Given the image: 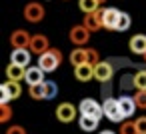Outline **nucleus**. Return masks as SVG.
<instances>
[{"label": "nucleus", "mask_w": 146, "mask_h": 134, "mask_svg": "<svg viewBox=\"0 0 146 134\" xmlns=\"http://www.w3.org/2000/svg\"><path fill=\"white\" fill-rule=\"evenodd\" d=\"M62 52L58 50V48H50V50H46L44 54H40L38 56V66L44 70V72H54L58 66H60V62H62Z\"/></svg>", "instance_id": "obj_1"}, {"label": "nucleus", "mask_w": 146, "mask_h": 134, "mask_svg": "<svg viewBox=\"0 0 146 134\" xmlns=\"http://www.w3.org/2000/svg\"><path fill=\"white\" fill-rule=\"evenodd\" d=\"M102 110H104V116L110 122H124V118H126L122 114V108H120L118 98H106L104 104H102Z\"/></svg>", "instance_id": "obj_2"}, {"label": "nucleus", "mask_w": 146, "mask_h": 134, "mask_svg": "<svg viewBox=\"0 0 146 134\" xmlns=\"http://www.w3.org/2000/svg\"><path fill=\"white\" fill-rule=\"evenodd\" d=\"M76 114H78V108L74 104H70V102H62L56 108V120L58 122H64V124L74 122L76 120Z\"/></svg>", "instance_id": "obj_3"}, {"label": "nucleus", "mask_w": 146, "mask_h": 134, "mask_svg": "<svg viewBox=\"0 0 146 134\" xmlns=\"http://www.w3.org/2000/svg\"><path fill=\"white\" fill-rule=\"evenodd\" d=\"M78 110H80V114H86V116H94V118H102V114H104V110H102V104H98L94 98H84L82 102H80V106H78Z\"/></svg>", "instance_id": "obj_4"}, {"label": "nucleus", "mask_w": 146, "mask_h": 134, "mask_svg": "<svg viewBox=\"0 0 146 134\" xmlns=\"http://www.w3.org/2000/svg\"><path fill=\"white\" fill-rule=\"evenodd\" d=\"M24 18H26L28 22H32V24L40 22V20L44 18V6H42L40 2H28V4L24 6Z\"/></svg>", "instance_id": "obj_5"}, {"label": "nucleus", "mask_w": 146, "mask_h": 134, "mask_svg": "<svg viewBox=\"0 0 146 134\" xmlns=\"http://www.w3.org/2000/svg\"><path fill=\"white\" fill-rule=\"evenodd\" d=\"M90 34H92V32H90L84 24H82V26H80V24H78V26H72V28H70V42H72L74 46H84V44L90 40Z\"/></svg>", "instance_id": "obj_6"}, {"label": "nucleus", "mask_w": 146, "mask_h": 134, "mask_svg": "<svg viewBox=\"0 0 146 134\" xmlns=\"http://www.w3.org/2000/svg\"><path fill=\"white\" fill-rule=\"evenodd\" d=\"M112 76H114V66H112L110 62L100 60V62L94 66V78H96L98 82H108V80H112Z\"/></svg>", "instance_id": "obj_7"}, {"label": "nucleus", "mask_w": 146, "mask_h": 134, "mask_svg": "<svg viewBox=\"0 0 146 134\" xmlns=\"http://www.w3.org/2000/svg\"><path fill=\"white\" fill-rule=\"evenodd\" d=\"M30 42H32V36L26 32V30H14L10 34V44L12 48H30Z\"/></svg>", "instance_id": "obj_8"}, {"label": "nucleus", "mask_w": 146, "mask_h": 134, "mask_svg": "<svg viewBox=\"0 0 146 134\" xmlns=\"http://www.w3.org/2000/svg\"><path fill=\"white\" fill-rule=\"evenodd\" d=\"M84 26L90 30V32H96L100 28H104V22H102V10H96V12H90L84 16Z\"/></svg>", "instance_id": "obj_9"}, {"label": "nucleus", "mask_w": 146, "mask_h": 134, "mask_svg": "<svg viewBox=\"0 0 146 134\" xmlns=\"http://www.w3.org/2000/svg\"><path fill=\"white\" fill-rule=\"evenodd\" d=\"M28 50H32V54H44L46 50H50V44H48V38L44 36V34H36V36H32V42H30V48Z\"/></svg>", "instance_id": "obj_10"}, {"label": "nucleus", "mask_w": 146, "mask_h": 134, "mask_svg": "<svg viewBox=\"0 0 146 134\" xmlns=\"http://www.w3.org/2000/svg\"><path fill=\"white\" fill-rule=\"evenodd\" d=\"M118 16H120V10H118V8H104V10H102V22H104V28L116 30Z\"/></svg>", "instance_id": "obj_11"}, {"label": "nucleus", "mask_w": 146, "mask_h": 134, "mask_svg": "<svg viewBox=\"0 0 146 134\" xmlns=\"http://www.w3.org/2000/svg\"><path fill=\"white\" fill-rule=\"evenodd\" d=\"M10 62L18 66H28L30 64V50L28 48H14L10 54Z\"/></svg>", "instance_id": "obj_12"}, {"label": "nucleus", "mask_w": 146, "mask_h": 134, "mask_svg": "<svg viewBox=\"0 0 146 134\" xmlns=\"http://www.w3.org/2000/svg\"><path fill=\"white\" fill-rule=\"evenodd\" d=\"M118 102H120L122 114H124L126 118H130V116H132V114L136 112V108H138V104H136L134 96H128V94H122V96L118 98Z\"/></svg>", "instance_id": "obj_13"}, {"label": "nucleus", "mask_w": 146, "mask_h": 134, "mask_svg": "<svg viewBox=\"0 0 146 134\" xmlns=\"http://www.w3.org/2000/svg\"><path fill=\"white\" fill-rule=\"evenodd\" d=\"M74 76L80 82H88V80L94 78V66L88 64V62L86 64H80V66H74Z\"/></svg>", "instance_id": "obj_14"}, {"label": "nucleus", "mask_w": 146, "mask_h": 134, "mask_svg": "<svg viewBox=\"0 0 146 134\" xmlns=\"http://www.w3.org/2000/svg\"><path fill=\"white\" fill-rule=\"evenodd\" d=\"M6 78L8 80H14V82H20L26 78V66H18V64H8L6 66Z\"/></svg>", "instance_id": "obj_15"}, {"label": "nucleus", "mask_w": 146, "mask_h": 134, "mask_svg": "<svg viewBox=\"0 0 146 134\" xmlns=\"http://www.w3.org/2000/svg\"><path fill=\"white\" fill-rule=\"evenodd\" d=\"M24 80L28 82V86L40 84V82H44V70H42L40 66H28V68H26V78H24Z\"/></svg>", "instance_id": "obj_16"}, {"label": "nucleus", "mask_w": 146, "mask_h": 134, "mask_svg": "<svg viewBox=\"0 0 146 134\" xmlns=\"http://www.w3.org/2000/svg\"><path fill=\"white\" fill-rule=\"evenodd\" d=\"M70 62H72V66L86 64V62H88V48H84V46H76V50L70 52Z\"/></svg>", "instance_id": "obj_17"}, {"label": "nucleus", "mask_w": 146, "mask_h": 134, "mask_svg": "<svg viewBox=\"0 0 146 134\" xmlns=\"http://www.w3.org/2000/svg\"><path fill=\"white\" fill-rule=\"evenodd\" d=\"M98 124H100L98 118H94V116H86V114H80V120H78L80 130H84V132H92V130L98 128Z\"/></svg>", "instance_id": "obj_18"}, {"label": "nucleus", "mask_w": 146, "mask_h": 134, "mask_svg": "<svg viewBox=\"0 0 146 134\" xmlns=\"http://www.w3.org/2000/svg\"><path fill=\"white\" fill-rule=\"evenodd\" d=\"M130 50L134 54H144L146 52V34H136L130 38Z\"/></svg>", "instance_id": "obj_19"}, {"label": "nucleus", "mask_w": 146, "mask_h": 134, "mask_svg": "<svg viewBox=\"0 0 146 134\" xmlns=\"http://www.w3.org/2000/svg\"><path fill=\"white\" fill-rule=\"evenodd\" d=\"M2 88L8 92V96H10V100H16L20 94H22V88H20V82H14V80H6L4 84H2Z\"/></svg>", "instance_id": "obj_20"}, {"label": "nucleus", "mask_w": 146, "mask_h": 134, "mask_svg": "<svg viewBox=\"0 0 146 134\" xmlns=\"http://www.w3.org/2000/svg\"><path fill=\"white\" fill-rule=\"evenodd\" d=\"M78 8L84 14H90V12L100 10V2H98V0H78Z\"/></svg>", "instance_id": "obj_21"}, {"label": "nucleus", "mask_w": 146, "mask_h": 134, "mask_svg": "<svg viewBox=\"0 0 146 134\" xmlns=\"http://www.w3.org/2000/svg\"><path fill=\"white\" fill-rule=\"evenodd\" d=\"M28 94H30V98H34V100H46V96H44V82L32 84V86L28 88Z\"/></svg>", "instance_id": "obj_22"}, {"label": "nucleus", "mask_w": 146, "mask_h": 134, "mask_svg": "<svg viewBox=\"0 0 146 134\" xmlns=\"http://www.w3.org/2000/svg\"><path fill=\"white\" fill-rule=\"evenodd\" d=\"M130 24H132V20H130V14H128V12H120V16H118V22H116V30L124 32V30H128V28H130Z\"/></svg>", "instance_id": "obj_23"}, {"label": "nucleus", "mask_w": 146, "mask_h": 134, "mask_svg": "<svg viewBox=\"0 0 146 134\" xmlns=\"http://www.w3.org/2000/svg\"><path fill=\"white\" fill-rule=\"evenodd\" d=\"M132 78H134V88L136 90H146V70H138Z\"/></svg>", "instance_id": "obj_24"}, {"label": "nucleus", "mask_w": 146, "mask_h": 134, "mask_svg": "<svg viewBox=\"0 0 146 134\" xmlns=\"http://www.w3.org/2000/svg\"><path fill=\"white\" fill-rule=\"evenodd\" d=\"M56 94H58V86H56V82H52V80L44 82V96H46V100L56 98Z\"/></svg>", "instance_id": "obj_25"}, {"label": "nucleus", "mask_w": 146, "mask_h": 134, "mask_svg": "<svg viewBox=\"0 0 146 134\" xmlns=\"http://www.w3.org/2000/svg\"><path fill=\"white\" fill-rule=\"evenodd\" d=\"M120 134H138V128H136V122H122L120 126Z\"/></svg>", "instance_id": "obj_26"}, {"label": "nucleus", "mask_w": 146, "mask_h": 134, "mask_svg": "<svg viewBox=\"0 0 146 134\" xmlns=\"http://www.w3.org/2000/svg\"><path fill=\"white\" fill-rule=\"evenodd\" d=\"M12 118V108L8 104H0V122H8Z\"/></svg>", "instance_id": "obj_27"}, {"label": "nucleus", "mask_w": 146, "mask_h": 134, "mask_svg": "<svg viewBox=\"0 0 146 134\" xmlns=\"http://www.w3.org/2000/svg\"><path fill=\"white\" fill-rule=\"evenodd\" d=\"M134 100H136L138 108H146V90H136Z\"/></svg>", "instance_id": "obj_28"}, {"label": "nucleus", "mask_w": 146, "mask_h": 134, "mask_svg": "<svg viewBox=\"0 0 146 134\" xmlns=\"http://www.w3.org/2000/svg\"><path fill=\"white\" fill-rule=\"evenodd\" d=\"M98 62H100V54H98V50H94V48H88V64L96 66Z\"/></svg>", "instance_id": "obj_29"}, {"label": "nucleus", "mask_w": 146, "mask_h": 134, "mask_svg": "<svg viewBox=\"0 0 146 134\" xmlns=\"http://www.w3.org/2000/svg\"><path fill=\"white\" fill-rule=\"evenodd\" d=\"M134 122H136L138 134H146V116H140V118H136Z\"/></svg>", "instance_id": "obj_30"}, {"label": "nucleus", "mask_w": 146, "mask_h": 134, "mask_svg": "<svg viewBox=\"0 0 146 134\" xmlns=\"http://www.w3.org/2000/svg\"><path fill=\"white\" fill-rule=\"evenodd\" d=\"M10 102V96H8V92L0 86V104H8Z\"/></svg>", "instance_id": "obj_31"}, {"label": "nucleus", "mask_w": 146, "mask_h": 134, "mask_svg": "<svg viewBox=\"0 0 146 134\" xmlns=\"http://www.w3.org/2000/svg\"><path fill=\"white\" fill-rule=\"evenodd\" d=\"M6 134H26V130H24L22 126H10V128L6 130Z\"/></svg>", "instance_id": "obj_32"}, {"label": "nucleus", "mask_w": 146, "mask_h": 134, "mask_svg": "<svg viewBox=\"0 0 146 134\" xmlns=\"http://www.w3.org/2000/svg\"><path fill=\"white\" fill-rule=\"evenodd\" d=\"M100 134H116V132H112V130H102Z\"/></svg>", "instance_id": "obj_33"}, {"label": "nucleus", "mask_w": 146, "mask_h": 134, "mask_svg": "<svg viewBox=\"0 0 146 134\" xmlns=\"http://www.w3.org/2000/svg\"><path fill=\"white\" fill-rule=\"evenodd\" d=\"M98 2H100V4H102V2H106V0H98Z\"/></svg>", "instance_id": "obj_34"}, {"label": "nucleus", "mask_w": 146, "mask_h": 134, "mask_svg": "<svg viewBox=\"0 0 146 134\" xmlns=\"http://www.w3.org/2000/svg\"><path fill=\"white\" fill-rule=\"evenodd\" d=\"M142 56H144V60H146V52H144V54H142Z\"/></svg>", "instance_id": "obj_35"}]
</instances>
